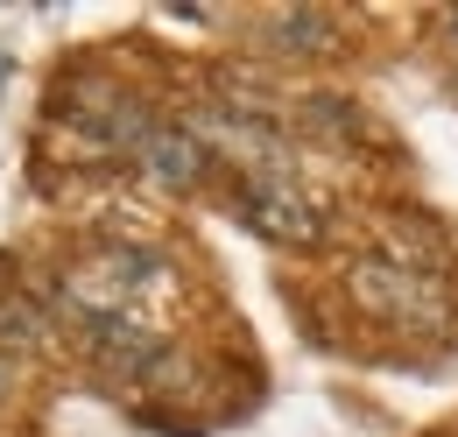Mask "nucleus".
Returning a JSON list of instances; mask_svg holds the SVG:
<instances>
[{"label":"nucleus","instance_id":"obj_1","mask_svg":"<svg viewBox=\"0 0 458 437\" xmlns=\"http://www.w3.org/2000/svg\"><path fill=\"white\" fill-rule=\"evenodd\" d=\"M233 212H240L247 233H261L276 247H310L325 233V205L296 176H283V169H247L240 191H233Z\"/></svg>","mask_w":458,"mask_h":437},{"label":"nucleus","instance_id":"obj_6","mask_svg":"<svg viewBox=\"0 0 458 437\" xmlns=\"http://www.w3.org/2000/svg\"><path fill=\"white\" fill-rule=\"evenodd\" d=\"M14 388H21V360H14V353H7V346H0V402H7V395H14Z\"/></svg>","mask_w":458,"mask_h":437},{"label":"nucleus","instance_id":"obj_2","mask_svg":"<svg viewBox=\"0 0 458 437\" xmlns=\"http://www.w3.org/2000/svg\"><path fill=\"white\" fill-rule=\"evenodd\" d=\"M352 296H360L381 325H402V331H430L445 318L437 282L416 275V269H402V261H360V269H352Z\"/></svg>","mask_w":458,"mask_h":437},{"label":"nucleus","instance_id":"obj_3","mask_svg":"<svg viewBox=\"0 0 458 437\" xmlns=\"http://www.w3.org/2000/svg\"><path fill=\"white\" fill-rule=\"evenodd\" d=\"M134 163L148 169L156 184H170V191H191V184L205 176V163H212V149H205V141H198V134H191L183 120H163V127L148 134V149H141Z\"/></svg>","mask_w":458,"mask_h":437},{"label":"nucleus","instance_id":"obj_4","mask_svg":"<svg viewBox=\"0 0 458 437\" xmlns=\"http://www.w3.org/2000/svg\"><path fill=\"white\" fill-rule=\"evenodd\" d=\"M261 36L276 50H325L332 43V21H325V7H276Z\"/></svg>","mask_w":458,"mask_h":437},{"label":"nucleus","instance_id":"obj_7","mask_svg":"<svg viewBox=\"0 0 458 437\" xmlns=\"http://www.w3.org/2000/svg\"><path fill=\"white\" fill-rule=\"evenodd\" d=\"M445 29H452V43H458V7H452V21H445Z\"/></svg>","mask_w":458,"mask_h":437},{"label":"nucleus","instance_id":"obj_5","mask_svg":"<svg viewBox=\"0 0 458 437\" xmlns=\"http://www.w3.org/2000/svg\"><path fill=\"white\" fill-rule=\"evenodd\" d=\"M36 338H43V311H36L29 296H0V346L21 353V346H36Z\"/></svg>","mask_w":458,"mask_h":437}]
</instances>
